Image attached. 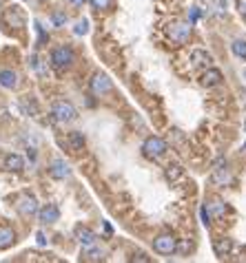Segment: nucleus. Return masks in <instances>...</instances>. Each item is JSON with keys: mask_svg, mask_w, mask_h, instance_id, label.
<instances>
[{"mask_svg": "<svg viewBox=\"0 0 246 263\" xmlns=\"http://www.w3.org/2000/svg\"><path fill=\"white\" fill-rule=\"evenodd\" d=\"M213 182H215L217 186H228V184L233 182V177H231V172H228L224 159H217L215 166H213Z\"/></svg>", "mask_w": 246, "mask_h": 263, "instance_id": "6e6552de", "label": "nucleus"}, {"mask_svg": "<svg viewBox=\"0 0 246 263\" xmlns=\"http://www.w3.org/2000/svg\"><path fill=\"white\" fill-rule=\"evenodd\" d=\"M69 144H71L73 150H82V146H84V135L78 133V131L69 133Z\"/></svg>", "mask_w": 246, "mask_h": 263, "instance_id": "6ab92c4d", "label": "nucleus"}, {"mask_svg": "<svg viewBox=\"0 0 246 263\" xmlns=\"http://www.w3.org/2000/svg\"><path fill=\"white\" fill-rule=\"evenodd\" d=\"M166 150H169V146H166V142L162 137H146L144 144H142V153L149 159H160Z\"/></svg>", "mask_w": 246, "mask_h": 263, "instance_id": "20e7f679", "label": "nucleus"}, {"mask_svg": "<svg viewBox=\"0 0 246 263\" xmlns=\"http://www.w3.org/2000/svg\"><path fill=\"white\" fill-rule=\"evenodd\" d=\"M153 250L158 254H173L178 250V239L173 235H160L153 241Z\"/></svg>", "mask_w": 246, "mask_h": 263, "instance_id": "423d86ee", "label": "nucleus"}, {"mask_svg": "<svg viewBox=\"0 0 246 263\" xmlns=\"http://www.w3.org/2000/svg\"><path fill=\"white\" fill-rule=\"evenodd\" d=\"M244 150H246V144H244Z\"/></svg>", "mask_w": 246, "mask_h": 263, "instance_id": "72a5a7b5", "label": "nucleus"}, {"mask_svg": "<svg viewBox=\"0 0 246 263\" xmlns=\"http://www.w3.org/2000/svg\"><path fill=\"white\" fill-rule=\"evenodd\" d=\"M38 219L40 224H56V221L60 219V210L56 204H47L44 208H40L38 210Z\"/></svg>", "mask_w": 246, "mask_h": 263, "instance_id": "9b49d317", "label": "nucleus"}, {"mask_svg": "<svg viewBox=\"0 0 246 263\" xmlns=\"http://www.w3.org/2000/svg\"><path fill=\"white\" fill-rule=\"evenodd\" d=\"M208 212L215 217H224V212H226V206H224L220 199H215L213 204H208Z\"/></svg>", "mask_w": 246, "mask_h": 263, "instance_id": "aec40b11", "label": "nucleus"}, {"mask_svg": "<svg viewBox=\"0 0 246 263\" xmlns=\"http://www.w3.org/2000/svg\"><path fill=\"white\" fill-rule=\"evenodd\" d=\"M16 208H18V212L22 217H34V215H38V199H36L34 195H24V197H20L18 199V204H16Z\"/></svg>", "mask_w": 246, "mask_h": 263, "instance_id": "0eeeda50", "label": "nucleus"}, {"mask_svg": "<svg viewBox=\"0 0 246 263\" xmlns=\"http://www.w3.org/2000/svg\"><path fill=\"white\" fill-rule=\"evenodd\" d=\"M36 29H38V36H40V44H44V42H47V40H49V36L44 34V31H42V27H40L38 22H36Z\"/></svg>", "mask_w": 246, "mask_h": 263, "instance_id": "7c9ffc66", "label": "nucleus"}, {"mask_svg": "<svg viewBox=\"0 0 246 263\" xmlns=\"http://www.w3.org/2000/svg\"><path fill=\"white\" fill-rule=\"evenodd\" d=\"M49 175L53 179H67L71 175V168H69V164L64 159H53L51 166H49Z\"/></svg>", "mask_w": 246, "mask_h": 263, "instance_id": "9d476101", "label": "nucleus"}, {"mask_svg": "<svg viewBox=\"0 0 246 263\" xmlns=\"http://www.w3.org/2000/svg\"><path fill=\"white\" fill-rule=\"evenodd\" d=\"M16 244V232L9 225H0V250H7Z\"/></svg>", "mask_w": 246, "mask_h": 263, "instance_id": "ddd939ff", "label": "nucleus"}, {"mask_svg": "<svg viewBox=\"0 0 246 263\" xmlns=\"http://www.w3.org/2000/svg\"><path fill=\"white\" fill-rule=\"evenodd\" d=\"M200 217H202V224L208 228V225H211V212H208V206L200 208Z\"/></svg>", "mask_w": 246, "mask_h": 263, "instance_id": "bb28decb", "label": "nucleus"}, {"mask_svg": "<svg viewBox=\"0 0 246 263\" xmlns=\"http://www.w3.org/2000/svg\"><path fill=\"white\" fill-rule=\"evenodd\" d=\"M67 14H62V11H53V16H51V22L56 24V27H64L67 24Z\"/></svg>", "mask_w": 246, "mask_h": 263, "instance_id": "b1692460", "label": "nucleus"}, {"mask_svg": "<svg viewBox=\"0 0 246 263\" xmlns=\"http://www.w3.org/2000/svg\"><path fill=\"white\" fill-rule=\"evenodd\" d=\"M113 89V82L111 77L106 75V73H96V75L91 77V93L93 95H106V93Z\"/></svg>", "mask_w": 246, "mask_h": 263, "instance_id": "39448f33", "label": "nucleus"}, {"mask_svg": "<svg viewBox=\"0 0 246 263\" xmlns=\"http://www.w3.org/2000/svg\"><path fill=\"white\" fill-rule=\"evenodd\" d=\"M51 117L56 122H60V124H69V122H73L78 117V111L71 102L58 100V102H53V106H51Z\"/></svg>", "mask_w": 246, "mask_h": 263, "instance_id": "f257e3e1", "label": "nucleus"}, {"mask_svg": "<svg viewBox=\"0 0 246 263\" xmlns=\"http://www.w3.org/2000/svg\"><path fill=\"white\" fill-rule=\"evenodd\" d=\"M73 62H76V56L71 47H56L51 51V64L56 71H67Z\"/></svg>", "mask_w": 246, "mask_h": 263, "instance_id": "7ed1b4c3", "label": "nucleus"}, {"mask_svg": "<svg viewBox=\"0 0 246 263\" xmlns=\"http://www.w3.org/2000/svg\"><path fill=\"white\" fill-rule=\"evenodd\" d=\"M180 175H182V168H180L178 164H173V166H166V179H178Z\"/></svg>", "mask_w": 246, "mask_h": 263, "instance_id": "a878e982", "label": "nucleus"}, {"mask_svg": "<svg viewBox=\"0 0 246 263\" xmlns=\"http://www.w3.org/2000/svg\"><path fill=\"white\" fill-rule=\"evenodd\" d=\"M233 250V241L231 239H220L215 241V254L217 257H228V252Z\"/></svg>", "mask_w": 246, "mask_h": 263, "instance_id": "a211bd4d", "label": "nucleus"}, {"mask_svg": "<svg viewBox=\"0 0 246 263\" xmlns=\"http://www.w3.org/2000/svg\"><path fill=\"white\" fill-rule=\"evenodd\" d=\"M91 2V7L96 11H104V9H109V7L113 5V0H89Z\"/></svg>", "mask_w": 246, "mask_h": 263, "instance_id": "393cba45", "label": "nucleus"}, {"mask_svg": "<svg viewBox=\"0 0 246 263\" xmlns=\"http://www.w3.org/2000/svg\"><path fill=\"white\" fill-rule=\"evenodd\" d=\"M69 2H71L73 7H82V5H84V2H87V0H69Z\"/></svg>", "mask_w": 246, "mask_h": 263, "instance_id": "473e14b6", "label": "nucleus"}, {"mask_svg": "<svg viewBox=\"0 0 246 263\" xmlns=\"http://www.w3.org/2000/svg\"><path fill=\"white\" fill-rule=\"evenodd\" d=\"M200 18H202V9H200V7H193V9H191V16H188V22L193 24V22H198Z\"/></svg>", "mask_w": 246, "mask_h": 263, "instance_id": "cd10ccee", "label": "nucleus"}, {"mask_svg": "<svg viewBox=\"0 0 246 263\" xmlns=\"http://www.w3.org/2000/svg\"><path fill=\"white\" fill-rule=\"evenodd\" d=\"M5 168L9 172H20L24 170V159L20 155H7L5 157Z\"/></svg>", "mask_w": 246, "mask_h": 263, "instance_id": "2eb2a0df", "label": "nucleus"}, {"mask_svg": "<svg viewBox=\"0 0 246 263\" xmlns=\"http://www.w3.org/2000/svg\"><path fill=\"white\" fill-rule=\"evenodd\" d=\"M191 27L193 24L188 22V20H175L166 27V36H169L171 42L175 44H184L188 38H191Z\"/></svg>", "mask_w": 246, "mask_h": 263, "instance_id": "f03ea898", "label": "nucleus"}, {"mask_svg": "<svg viewBox=\"0 0 246 263\" xmlns=\"http://www.w3.org/2000/svg\"><path fill=\"white\" fill-rule=\"evenodd\" d=\"M0 86H5V89H16V86H18V75H16L14 71H9V69L0 71Z\"/></svg>", "mask_w": 246, "mask_h": 263, "instance_id": "dca6fc26", "label": "nucleus"}, {"mask_svg": "<svg viewBox=\"0 0 246 263\" xmlns=\"http://www.w3.org/2000/svg\"><path fill=\"white\" fill-rule=\"evenodd\" d=\"M76 239L82 248H93V245L98 244V235L93 232V230L84 228V225H78L76 228Z\"/></svg>", "mask_w": 246, "mask_h": 263, "instance_id": "1a4fd4ad", "label": "nucleus"}, {"mask_svg": "<svg viewBox=\"0 0 246 263\" xmlns=\"http://www.w3.org/2000/svg\"><path fill=\"white\" fill-rule=\"evenodd\" d=\"M102 250H91V248H87V252L82 254V259L84 261H102Z\"/></svg>", "mask_w": 246, "mask_h": 263, "instance_id": "5701e85b", "label": "nucleus"}, {"mask_svg": "<svg viewBox=\"0 0 246 263\" xmlns=\"http://www.w3.org/2000/svg\"><path fill=\"white\" fill-rule=\"evenodd\" d=\"M36 244H38L40 248H44V245L49 244V241H47V237H44V232H38V235H36Z\"/></svg>", "mask_w": 246, "mask_h": 263, "instance_id": "c756f323", "label": "nucleus"}, {"mask_svg": "<svg viewBox=\"0 0 246 263\" xmlns=\"http://www.w3.org/2000/svg\"><path fill=\"white\" fill-rule=\"evenodd\" d=\"M5 18H7V22H11V24H14V27H18V29L24 24V18H22V14H20V9H18V7H11V9L7 11V16H5Z\"/></svg>", "mask_w": 246, "mask_h": 263, "instance_id": "f3484780", "label": "nucleus"}, {"mask_svg": "<svg viewBox=\"0 0 246 263\" xmlns=\"http://www.w3.org/2000/svg\"><path fill=\"white\" fill-rule=\"evenodd\" d=\"M131 261H138V263H151V259L146 257L144 252H138V254H133V259Z\"/></svg>", "mask_w": 246, "mask_h": 263, "instance_id": "c85d7f7f", "label": "nucleus"}, {"mask_svg": "<svg viewBox=\"0 0 246 263\" xmlns=\"http://www.w3.org/2000/svg\"><path fill=\"white\" fill-rule=\"evenodd\" d=\"M87 31H89V20L87 18L78 20L76 27H73V34H76V36H87Z\"/></svg>", "mask_w": 246, "mask_h": 263, "instance_id": "4be33fe9", "label": "nucleus"}, {"mask_svg": "<svg viewBox=\"0 0 246 263\" xmlns=\"http://www.w3.org/2000/svg\"><path fill=\"white\" fill-rule=\"evenodd\" d=\"M220 82H222V73L217 71V69H206V71L202 73V77H200V84L208 86V89H211V86H217Z\"/></svg>", "mask_w": 246, "mask_h": 263, "instance_id": "f8f14e48", "label": "nucleus"}, {"mask_svg": "<svg viewBox=\"0 0 246 263\" xmlns=\"http://www.w3.org/2000/svg\"><path fill=\"white\" fill-rule=\"evenodd\" d=\"M191 62H193V67H211L213 57H211V53H206L204 49H195V51L191 53Z\"/></svg>", "mask_w": 246, "mask_h": 263, "instance_id": "4468645a", "label": "nucleus"}, {"mask_svg": "<svg viewBox=\"0 0 246 263\" xmlns=\"http://www.w3.org/2000/svg\"><path fill=\"white\" fill-rule=\"evenodd\" d=\"M233 53H235L237 57H242V60H246V40H235V42L231 44Z\"/></svg>", "mask_w": 246, "mask_h": 263, "instance_id": "412c9836", "label": "nucleus"}, {"mask_svg": "<svg viewBox=\"0 0 246 263\" xmlns=\"http://www.w3.org/2000/svg\"><path fill=\"white\" fill-rule=\"evenodd\" d=\"M237 9H240L242 14L246 16V0H240V2H237Z\"/></svg>", "mask_w": 246, "mask_h": 263, "instance_id": "2f4dec72", "label": "nucleus"}]
</instances>
